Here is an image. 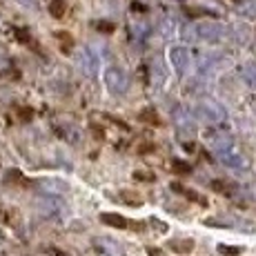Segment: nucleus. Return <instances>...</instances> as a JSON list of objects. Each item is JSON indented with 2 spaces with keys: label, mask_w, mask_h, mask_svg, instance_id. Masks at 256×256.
<instances>
[{
  "label": "nucleus",
  "mask_w": 256,
  "mask_h": 256,
  "mask_svg": "<svg viewBox=\"0 0 256 256\" xmlns=\"http://www.w3.org/2000/svg\"><path fill=\"white\" fill-rule=\"evenodd\" d=\"M58 40H60V45H62V52H72L74 38L70 36V34H65V32H58Z\"/></svg>",
  "instance_id": "nucleus-17"
},
{
  "label": "nucleus",
  "mask_w": 256,
  "mask_h": 256,
  "mask_svg": "<svg viewBox=\"0 0 256 256\" xmlns=\"http://www.w3.org/2000/svg\"><path fill=\"white\" fill-rule=\"evenodd\" d=\"M56 256H67V254H62V252H56Z\"/></svg>",
  "instance_id": "nucleus-29"
},
{
  "label": "nucleus",
  "mask_w": 256,
  "mask_h": 256,
  "mask_svg": "<svg viewBox=\"0 0 256 256\" xmlns=\"http://www.w3.org/2000/svg\"><path fill=\"white\" fill-rule=\"evenodd\" d=\"M220 252L223 254H238V248H225V245H220Z\"/></svg>",
  "instance_id": "nucleus-27"
},
{
  "label": "nucleus",
  "mask_w": 256,
  "mask_h": 256,
  "mask_svg": "<svg viewBox=\"0 0 256 256\" xmlns=\"http://www.w3.org/2000/svg\"><path fill=\"white\" fill-rule=\"evenodd\" d=\"M212 187H214V190H218L220 194H232V192H230V187L223 185V183H218V180H214V183H212Z\"/></svg>",
  "instance_id": "nucleus-23"
},
{
  "label": "nucleus",
  "mask_w": 256,
  "mask_h": 256,
  "mask_svg": "<svg viewBox=\"0 0 256 256\" xmlns=\"http://www.w3.org/2000/svg\"><path fill=\"white\" fill-rule=\"evenodd\" d=\"M170 62L176 74H185L190 67V52L185 47H172L170 49Z\"/></svg>",
  "instance_id": "nucleus-8"
},
{
  "label": "nucleus",
  "mask_w": 256,
  "mask_h": 256,
  "mask_svg": "<svg viewBox=\"0 0 256 256\" xmlns=\"http://www.w3.org/2000/svg\"><path fill=\"white\" fill-rule=\"evenodd\" d=\"M100 220L105 225H112V228H118V230H125L127 228V218H122L120 214H100Z\"/></svg>",
  "instance_id": "nucleus-12"
},
{
  "label": "nucleus",
  "mask_w": 256,
  "mask_h": 256,
  "mask_svg": "<svg viewBox=\"0 0 256 256\" xmlns=\"http://www.w3.org/2000/svg\"><path fill=\"white\" fill-rule=\"evenodd\" d=\"M240 76H243V80L248 82L250 87H256V62H248V65H243Z\"/></svg>",
  "instance_id": "nucleus-13"
},
{
  "label": "nucleus",
  "mask_w": 256,
  "mask_h": 256,
  "mask_svg": "<svg viewBox=\"0 0 256 256\" xmlns=\"http://www.w3.org/2000/svg\"><path fill=\"white\" fill-rule=\"evenodd\" d=\"M40 190L45 192L47 196H60V194H65L67 192V183H62V180H56V178H45V180H40Z\"/></svg>",
  "instance_id": "nucleus-11"
},
{
  "label": "nucleus",
  "mask_w": 256,
  "mask_h": 256,
  "mask_svg": "<svg viewBox=\"0 0 256 256\" xmlns=\"http://www.w3.org/2000/svg\"><path fill=\"white\" fill-rule=\"evenodd\" d=\"M243 16H256V0H245L243 7H240Z\"/></svg>",
  "instance_id": "nucleus-18"
},
{
  "label": "nucleus",
  "mask_w": 256,
  "mask_h": 256,
  "mask_svg": "<svg viewBox=\"0 0 256 256\" xmlns=\"http://www.w3.org/2000/svg\"><path fill=\"white\" fill-rule=\"evenodd\" d=\"M4 67H7V52L0 47V70H4Z\"/></svg>",
  "instance_id": "nucleus-25"
},
{
  "label": "nucleus",
  "mask_w": 256,
  "mask_h": 256,
  "mask_svg": "<svg viewBox=\"0 0 256 256\" xmlns=\"http://www.w3.org/2000/svg\"><path fill=\"white\" fill-rule=\"evenodd\" d=\"M96 29H98V32H102V34H112V32H114V22H107V20H98L96 22Z\"/></svg>",
  "instance_id": "nucleus-21"
},
{
  "label": "nucleus",
  "mask_w": 256,
  "mask_h": 256,
  "mask_svg": "<svg viewBox=\"0 0 256 256\" xmlns=\"http://www.w3.org/2000/svg\"><path fill=\"white\" fill-rule=\"evenodd\" d=\"M205 225L212 228H232V230H245L252 234L254 232V223L245 218H234V216H218V218H205Z\"/></svg>",
  "instance_id": "nucleus-5"
},
{
  "label": "nucleus",
  "mask_w": 256,
  "mask_h": 256,
  "mask_svg": "<svg viewBox=\"0 0 256 256\" xmlns=\"http://www.w3.org/2000/svg\"><path fill=\"white\" fill-rule=\"evenodd\" d=\"M172 170H174L176 174H190L192 167L187 163H180V160H172Z\"/></svg>",
  "instance_id": "nucleus-19"
},
{
  "label": "nucleus",
  "mask_w": 256,
  "mask_h": 256,
  "mask_svg": "<svg viewBox=\"0 0 256 256\" xmlns=\"http://www.w3.org/2000/svg\"><path fill=\"white\" fill-rule=\"evenodd\" d=\"M172 250H176V252H190L192 248H194V243L192 240H172Z\"/></svg>",
  "instance_id": "nucleus-16"
},
{
  "label": "nucleus",
  "mask_w": 256,
  "mask_h": 256,
  "mask_svg": "<svg viewBox=\"0 0 256 256\" xmlns=\"http://www.w3.org/2000/svg\"><path fill=\"white\" fill-rule=\"evenodd\" d=\"M16 38H18V40H22V42H27L29 40L27 29H16Z\"/></svg>",
  "instance_id": "nucleus-24"
},
{
  "label": "nucleus",
  "mask_w": 256,
  "mask_h": 256,
  "mask_svg": "<svg viewBox=\"0 0 256 256\" xmlns=\"http://www.w3.org/2000/svg\"><path fill=\"white\" fill-rule=\"evenodd\" d=\"M210 145L214 150V154L218 156V160L230 170H243L248 165L245 156L240 154L238 145L234 142V138L230 134H214L210 138Z\"/></svg>",
  "instance_id": "nucleus-1"
},
{
  "label": "nucleus",
  "mask_w": 256,
  "mask_h": 256,
  "mask_svg": "<svg viewBox=\"0 0 256 256\" xmlns=\"http://www.w3.org/2000/svg\"><path fill=\"white\" fill-rule=\"evenodd\" d=\"M78 65H80V70L85 72V76H94V74H96V67H98V58L94 56L92 49H82V52L78 54Z\"/></svg>",
  "instance_id": "nucleus-10"
},
{
  "label": "nucleus",
  "mask_w": 256,
  "mask_h": 256,
  "mask_svg": "<svg viewBox=\"0 0 256 256\" xmlns=\"http://www.w3.org/2000/svg\"><path fill=\"white\" fill-rule=\"evenodd\" d=\"M172 118H174V125L178 127L180 132H185V134H192L194 132V118L190 116V112L185 110V107H174V112H172Z\"/></svg>",
  "instance_id": "nucleus-9"
},
{
  "label": "nucleus",
  "mask_w": 256,
  "mask_h": 256,
  "mask_svg": "<svg viewBox=\"0 0 256 256\" xmlns=\"http://www.w3.org/2000/svg\"><path fill=\"white\" fill-rule=\"evenodd\" d=\"M147 34H150V32H147V24H142V22H136L134 24V36L138 38V40H145Z\"/></svg>",
  "instance_id": "nucleus-20"
},
{
  "label": "nucleus",
  "mask_w": 256,
  "mask_h": 256,
  "mask_svg": "<svg viewBox=\"0 0 256 256\" xmlns=\"http://www.w3.org/2000/svg\"><path fill=\"white\" fill-rule=\"evenodd\" d=\"M190 32H192V38H198V40L214 42V40L223 38V27L216 22H200V24H196V27H192Z\"/></svg>",
  "instance_id": "nucleus-4"
},
{
  "label": "nucleus",
  "mask_w": 256,
  "mask_h": 256,
  "mask_svg": "<svg viewBox=\"0 0 256 256\" xmlns=\"http://www.w3.org/2000/svg\"><path fill=\"white\" fill-rule=\"evenodd\" d=\"M18 2H22L24 7H32V9L38 7V0H18Z\"/></svg>",
  "instance_id": "nucleus-26"
},
{
  "label": "nucleus",
  "mask_w": 256,
  "mask_h": 256,
  "mask_svg": "<svg viewBox=\"0 0 256 256\" xmlns=\"http://www.w3.org/2000/svg\"><path fill=\"white\" fill-rule=\"evenodd\" d=\"M138 118H140L142 122H150V125H158V122H160L158 120V114H156L154 110H142Z\"/></svg>",
  "instance_id": "nucleus-15"
},
{
  "label": "nucleus",
  "mask_w": 256,
  "mask_h": 256,
  "mask_svg": "<svg viewBox=\"0 0 256 256\" xmlns=\"http://www.w3.org/2000/svg\"><path fill=\"white\" fill-rule=\"evenodd\" d=\"M94 250L98 256H122V248L110 236H98L94 238Z\"/></svg>",
  "instance_id": "nucleus-6"
},
{
  "label": "nucleus",
  "mask_w": 256,
  "mask_h": 256,
  "mask_svg": "<svg viewBox=\"0 0 256 256\" xmlns=\"http://www.w3.org/2000/svg\"><path fill=\"white\" fill-rule=\"evenodd\" d=\"M196 116H198L200 120H208V122H220L225 118V112L220 110L214 100H208V102H200Z\"/></svg>",
  "instance_id": "nucleus-7"
},
{
  "label": "nucleus",
  "mask_w": 256,
  "mask_h": 256,
  "mask_svg": "<svg viewBox=\"0 0 256 256\" xmlns=\"http://www.w3.org/2000/svg\"><path fill=\"white\" fill-rule=\"evenodd\" d=\"M18 118L27 122V120H32V118H34V112L29 110V107H22V110H18Z\"/></svg>",
  "instance_id": "nucleus-22"
},
{
  "label": "nucleus",
  "mask_w": 256,
  "mask_h": 256,
  "mask_svg": "<svg viewBox=\"0 0 256 256\" xmlns=\"http://www.w3.org/2000/svg\"><path fill=\"white\" fill-rule=\"evenodd\" d=\"M92 132H94V136H96V138H98V140H102V136H105V134H102V130H98V127H96V125H94V127H92Z\"/></svg>",
  "instance_id": "nucleus-28"
},
{
  "label": "nucleus",
  "mask_w": 256,
  "mask_h": 256,
  "mask_svg": "<svg viewBox=\"0 0 256 256\" xmlns=\"http://www.w3.org/2000/svg\"><path fill=\"white\" fill-rule=\"evenodd\" d=\"M65 9H67L65 0H52V2H49V14H52L54 18H62L65 16Z\"/></svg>",
  "instance_id": "nucleus-14"
},
{
  "label": "nucleus",
  "mask_w": 256,
  "mask_h": 256,
  "mask_svg": "<svg viewBox=\"0 0 256 256\" xmlns=\"http://www.w3.org/2000/svg\"><path fill=\"white\" fill-rule=\"evenodd\" d=\"M36 208L45 218H60L67 212L65 203H62L58 196H40V198L36 200Z\"/></svg>",
  "instance_id": "nucleus-3"
},
{
  "label": "nucleus",
  "mask_w": 256,
  "mask_h": 256,
  "mask_svg": "<svg viewBox=\"0 0 256 256\" xmlns=\"http://www.w3.org/2000/svg\"><path fill=\"white\" fill-rule=\"evenodd\" d=\"M105 85L107 90H110L112 94H125L127 87H130V78H127V74L120 70V67H107L105 70Z\"/></svg>",
  "instance_id": "nucleus-2"
}]
</instances>
